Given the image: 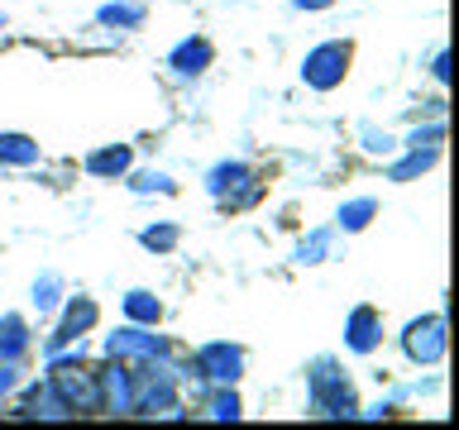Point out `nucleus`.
Instances as JSON below:
<instances>
[{
    "mask_svg": "<svg viewBox=\"0 0 459 430\" xmlns=\"http://www.w3.org/2000/svg\"><path fill=\"white\" fill-rule=\"evenodd\" d=\"M57 392H63V401H67V407H77V411H96L100 407V383L91 378V373L63 368V373H57Z\"/></svg>",
    "mask_w": 459,
    "mask_h": 430,
    "instance_id": "obj_1",
    "label": "nucleus"
},
{
    "mask_svg": "<svg viewBox=\"0 0 459 430\" xmlns=\"http://www.w3.org/2000/svg\"><path fill=\"white\" fill-rule=\"evenodd\" d=\"M407 349H411V358H436V354L445 349V340H440V321L416 325V330H411V340H407Z\"/></svg>",
    "mask_w": 459,
    "mask_h": 430,
    "instance_id": "obj_2",
    "label": "nucleus"
},
{
    "mask_svg": "<svg viewBox=\"0 0 459 430\" xmlns=\"http://www.w3.org/2000/svg\"><path fill=\"white\" fill-rule=\"evenodd\" d=\"M340 63H344V48H321V53L307 63V77H311L316 86H330V82L340 77Z\"/></svg>",
    "mask_w": 459,
    "mask_h": 430,
    "instance_id": "obj_3",
    "label": "nucleus"
},
{
    "mask_svg": "<svg viewBox=\"0 0 459 430\" xmlns=\"http://www.w3.org/2000/svg\"><path fill=\"white\" fill-rule=\"evenodd\" d=\"M206 364H211V378H235L239 354H230V349H211V354H206Z\"/></svg>",
    "mask_w": 459,
    "mask_h": 430,
    "instance_id": "obj_4",
    "label": "nucleus"
},
{
    "mask_svg": "<svg viewBox=\"0 0 459 430\" xmlns=\"http://www.w3.org/2000/svg\"><path fill=\"white\" fill-rule=\"evenodd\" d=\"M0 153H5V158H20V163H24V158H34V149H29L24 139H0Z\"/></svg>",
    "mask_w": 459,
    "mask_h": 430,
    "instance_id": "obj_5",
    "label": "nucleus"
},
{
    "mask_svg": "<svg viewBox=\"0 0 459 430\" xmlns=\"http://www.w3.org/2000/svg\"><path fill=\"white\" fill-rule=\"evenodd\" d=\"M91 168H96V172H120V168H125V149H115V153H100Z\"/></svg>",
    "mask_w": 459,
    "mask_h": 430,
    "instance_id": "obj_6",
    "label": "nucleus"
},
{
    "mask_svg": "<svg viewBox=\"0 0 459 430\" xmlns=\"http://www.w3.org/2000/svg\"><path fill=\"white\" fill-rule=\"evenodd\" d=\"M192 63H206V43H196V48H182V53H178V67H182V72H192Z\"/></svg>",
    "mask_w": 459,
    "mask_h": 430,
    "instance_id": "obj_7",
    "label": "nucleus"
},
{
    "mask_svg": "<svg viewBox=\"0 0 459 430\" xmlns=\"http://www.w3.org/2000/svg\"><path fill=\"white\" fill-rule=\"evenodd\" d=\"M129 315H139V321H153V315H158V306H153L149 297H129Z\"/></svg>",
    "mask_w": 459,
    "mask_h": 430,
    "instance_id": "obj_8",
    "label": "nucleus"
}]
</instances>
